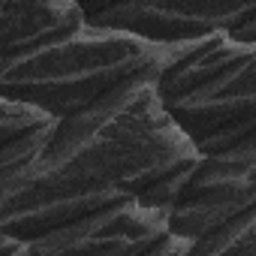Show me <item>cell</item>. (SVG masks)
Returning a JSON list of instances; mask_svg holds the SVG:
<instances>
[{
	"label": "cell",
	"mask_w": 256,
	"mask_h": 256,
	"mask_svg": "<svg viewBox=\"0 0 256 256\" xmlns=\"http://www.w3.org/2000/svg\"><path fill=\"white\" fill-rule=\"evenodd\" d=\"M235 36H244V40H256V16L247 22V24H241L238 30H232Z\"/></svg>",
	"instance_id": "8fae6325"
},
{
	"label": "cell",
	"mask_w": 256,
	"mask_h": 256,
	"mask_svg": "<svg viewBox=\"0 0 256 256\" xmlns=\"http://www.w3.org/2000/svg\"><path fill=\"white\" fill-rule=\"evenodd\" d=\"M78 4L88 10V16H90V18H96V16H102V12H108V10H114V6H120V4H126V0H78Z\"/></svg>",
	"instance_id": "30bf717a"
},
{
	"label": "cell",
	"mask_w": 256,
	"mask_h": 256,
	"mask_svg": "<svg viewBox=\"0 0 256 256\" xmlns=\"http://www.w3.org/2000/svg\"><path fill=\"white\" fill-rule=\"evenodd\" d=\"M256 205V133L241 142L202 154L190 172L175 208L172 229L193 244Z\"/></svg>",
	"instance_id": "5b68a950"
},
{
	"label": "cell",
	"mask_w": 256,
	"mask_h": 256,
	"mask_svg": "<svg viewBox=\"0 0 256 256\" xmlns=\"http://www.w3.org/2000/svg\"><path fill=\"white\" fill-rule=\"evenodd\" d=\"M193 253H256V205L235 214L232 220H226L223 226H217L214 232L202 235L193 244Z\"/></svg>",
	"instance_id": "9c48e42d"
},
{
	"label": "cell",
	"mask_w": 256,
	"mask_h": 256,
	"mask_svg": "<svg viewBox=\"0 0 256 256\" xmlns=\"http://www.w3.org/2000/svg\"><path fill=\"white\" fill-rule=\"evenodd\" d=\"M90 16L78 0H0L4 54L28 52L52 36H60Z\"/></svg>",
	"instance_id": "ba28073f"
},
{
	"label": "cell",
	"mask_w": 256,
	"mask_h": 256,
	"mask_svg": "<svg viewBox=\"0 0 256 256\" xmlns=\"http://www.w3.org/2000/svg\"><path fill=\"white\" fill-rule=\"evenodd\" d=\"M193 40L160 42L136 30L84 22L28 52L4 54L0 96L28 100L70 118L133 82H157Z\"/></svg>",
	"instance_id": "7a4b0ae2"
},
{
	"label": "cell",
	"mask_w": 256,
	"mask_h": 256,
	"mask_svg": "<svg viewBox=\"0 0 256 256\" xmlns=\"http://www.w3.org/2000/svg\"><path fill=\"white\" fill-rule=\"evenodd\" d=\"M30 256L108 253V256H187L193 241L172 229V211L126 199L112 208L84 214L28 241Z\"/></svg>",
	"instance_id": "277c9868"
},
{
	"label": "cell",
	"mask_w": 256,
	"mask_h": 256,
	"mask_svg": "<svg viewBox=\"0 0 256 256\" xmlns=\"http://www.w3.org/2000/svg\"><path fill=\"white\" fill-rule=\"evenodd\" d=\"M154 88L199 154L229 148L256 133V40L232 30L196 36Z\"/></svg>",
	"instance_id": "3957f363"
},
{
	"label": "cell",
	"mask_w": 256,
	"mask_h": 256,
	"mask_svg": "<svg viewBox=\"0 0 256 256\" xmlns=\"http://www.w3.org/2000/svg\"><path fill=\"white\" fill-rule=\"evenodd\" d=\"M199 148L163 108L151 82L112 90L60 126L40 160L4 187L0 232L34 241L54 226L126 199L172 211Z\"/></svg>",
	"instance_id": "6da1fadb"
},
{
	"label": "cell",
	"mask_w": 256,
	"mask_h": 256,
	"mask_svg": "<svg viewBox=\"0 0 256 256\" xmlns=\"http://www.w3.org/2000/svg\"><path fill=\"white\" fill-rule=\"evenodd\" d=\"M256 16V0H126L90 18L160 42H184L214 30H238Z\"/></svg>",
	"instance_id": "8992f818"
},
{
	"label": "cell",
	"mask_w": 256,
	"mask_h": 256,
	"mask_svg": "<svg viewBox=\"0 0 256 256\" xmlns=\"http://www.w3.org/2000/svg\"><path fill=\"white\" fill-rule=\"evenodd\" d=\"M60 126V118L36 102L4 96L0 102V190L24 178Z\"/></svg>",
	"instance_id": "52a82bcc"
}]
</instances>
